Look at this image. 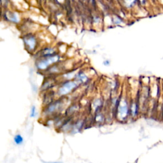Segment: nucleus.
<instances>
[{
	"mask_svg": "<svg viewBox=\"0 0 163 163\" xmlns=\"http://www.w3.org/2000/svg\"><path fill=\"white\" fill-rule=\"evenodd\" d=\"M25 43H26L31 49H32L35 47V39L34 37L29 36L25 39Z\"/></svg>",
	"mask_w": 163,
	"mask_h": 163,
	"instance_id": "obj_3",
	"label": "nucleus"
},
{
	"mask_svg": "<svg viewBox=\"0 0 163 163\" xmlns=\"http://www.w3.org/2000/svg\"><path fill=\"white\" fill-rule=\"evenodd\" d=\"M14 142H15V144H17L18 145H22L23 141H24V139L21 134H16L14 136Z\"/></svg>",
	"mask_w": 163,
	"mask_h": 163,
	"instance_id": "obj_4",
	"label": "nucleus"
},
{
	"mask_svg": "<svg viewBox=\"0 0 163 163\" xmlns=\"http://www.w3.org/2000/svg\"><path fill=\"white\" fill-rule=\"evenodd\" d=\"M75 87V83L73 82H68L65 83L63 86L61 87L59 93L61 94H66L71 90H72Z\"/></svg>",
	"mask_w": 163,
	"mask_h": 163,
	"instance_id": "obj_2",
	"label": "nucleus"
},
{
	"mask_svg": "<svg viewBox=\"0 0 163 163\" xmlns=\"http://www.w3.org/2000/svg\"><path fill=\"white\" fill-rule=\"evenodd\" d=\"M36 115V107L35 106H32L31 110V114H30V117H35Z\"/></svg>",
	"mask_w": 163,
	"mask_h": 163,
	"instance_id": "obj_6",
	"label": "nucleus"
},
{
	"mask_svg": "<svg viewBox=\"0 0 163 163\" xmlns=\"http://www.w3.org/2000/svg\"><path fill=\"white\" fill-rule=\"evenodd\" d=\"M58 56H53L52 57H49L47 59L41 61L38 64V66L40 69H45V68H47L49 64L56 62L58 60Z\"/></svg>",
	"mask_w": 163,
	"mask_h": 163,
	"instance_id": "obj_1",
	"label": "nucleus"
},
{
	"mask_svg": "<svg viewBox=\"0 0 163 163\" xmlns=\"http://www.w3.org/2000/svg\"><path fill=\"white\" fill-rule=\"evenodd\" d=\"M42 162L43 163H63L62 162H60V161H54V162L49 161V162H45V161H42Z\"/></svg>",
	"mask_w": 163,
	"mask_h": 163,
	"instance_id": "obj_7",
	"label": "nucleus"
},
{
	"mask_svg": "<svg viewBox=\"0 0 163 163\" xmlns=\"http://www.w3.org/2000/svg\"><path fill=\"white\" fill-rule=\"evenodd\" d=\"M127 105L125 103H124V104H122V105L121 107H120V108H119V113L123 117H124L127 114Z\"/></svg>",
	"mask_w": 163,
	"mask_h": 163,
	"instance_id": "obj_5",
	"label": "nucleus"
}]
</instances>
